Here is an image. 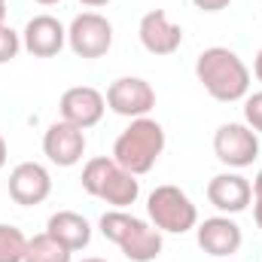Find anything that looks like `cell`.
<instances>
[{
    "label": "cell",
    "instance_id": "obj_5",
    "mask_svg": "<svg viewBox=\"0 0 262 262\" xmlns=\"http://www.w3.org/2000/svg\"><path fill=\"white\" fill-rule=\"evenodd\" d=\"M146 213H149L152 226L159 232H168V235H186L189 229L198 226V207L192 204V198L180 186H171V183L156 186L149 192Z\"/></svg>",
    "mask_w": 262,
    "mask_h": 262
},
{
    "label": "cell",
    "instance_id": "obj_9",
    "mask_svg": "<svg viewBox=\"0 0 262 262\" xmlns=\"http://www.w3.org/2000/svg\"><path fill=\"white\" fill-rule=\"evenodd\" d=\"M58 110H61V119L64 122L85 131L104 119L107 98L98 89H92V85H73V89H67L64 95H61Z\"/></svg>",
    "mask_w": 262,
    "mask_h": 262
},
{
    "label": "cell",
    "instance_id": "obj_10",
    "mask_svg": "<svg viewBox=\"0 0 262 262\" xmlns=\"http://www.w3.org/2000/svg\"><path fill=\"white\" fill-rule=\"evenodd\" d=\"M137 37L149 55H174L183 43V28L174 25L165 9H149L137 25Z\"/></svg>",
    "mask_w": 262,
    "mask_h": 262
},
{
    "label": "cell",
    "instance_id": "obj_11",
    "mask_svg": "<svg viewBox=\"0 0 262 262\" xmlns=\"http://www.w3.org/2000/svg\"><path fill=\"white\" fill-rule=\"evenodd\" d=\"M52 192V177L40 162H21L9 174V198L21 207L43 204Z\"/></svg>",
    "mask_w": 262,
    "mask_h": 262
},
{
    "label": "cell",
    "instance_id": "obj_6",
    "mask_svg": "<svg viewBox=\"0 0 262 262\" xmlns=\"http://www.w3.org/2000/svg\"><path fill=\"white\" fill-rule=\"evenodd\" d=\"M67 43L79 58H101L113 46V25L101 12H79L67 28Z\"/></svg>",
    "mask_w": 262,
    "mask_h": 262
},
{
    "label": "cell",
    "instance_id": "obj_17",
    "mask_svg": "<svg viewBox=\"0 0 262 262\" xmlns=\"http://www.w3.org/2000/svg\"><path fill=\"white\" fill-rule=\"evenodd\" d=\"M25 262H70V250L61 241H55L49 232H40L28 241Z\"/></svg>",
    "mask_w": 262,
    "mask_h": 262
},
{
    "label": "cell",
    "instance_id": "obj_19",
    "mask_svg": "<svg viewBox=\"0 0 262 262\" xmlns=\"http://www.w3.org/2000/svg\"><path fill=\"white\" fill-rule=\"evenodd\" d=\"M21 49V34H15L9 25H0V64H9Z\"/></svg>",
    "mask_w": 262,
    "mask_h": 262
},
{
    "label": "cell",
    "instance_id": "obj_8",
    "mask_svg": "<svg viewBox=\"0 0 262 262\" xmlns=\"http://www.w3.org/2000/svg\"><path fill=\"white\" fill-rule=\"evenodd\" d=\"M107 107L119 116H128V119H140L146 116L152 107H156V89L140 79V76H119L110 82L107 89Z\"/></svg>",
    "mask_w": 262,
    "mask_h": 262
},
{
    "label": "cell",
    "instance_id": "obj_2",
    "mask_svg": "<svg viewBox=\"0 0 262 262\" xmlns=\"http://www.w3.org/2000/svg\"><path fill=\"white\" fill-rule=\"evenodd\" d=\"M101 235L113 241L131 262H152L162 253V232L128 210H107L101 216Z\"/></svg>",
    "mask_w": 262,
    "mask_h": 262
},
{
    "label": "cell",
    "instance_id": "obj_27",
    "mask_svg": "<svg viewBox=\"0 0 262 262\" xmlns=\"http://www.w3.org/2000/svg\"><path fill=\"white\" fill-rule=\"evenodd\" d=\"M34 3H43V6H52V3H61V0H34Z\"/></svg>",
    "mask_w": 262,
    "mask_h": 262
},
{
    "label": "cell",
    "instance_id": "obj_3",
    "mask_svg": "<svg viewBox=\"0 0 262 262\" xmlns=\"http://www.w3.org/2000/svg\"><path fill=\"white\" fill-rule=\"evenodd\" d=\"M162 152H165V128L149 116L131 119V125L113 143V159L134 177L149 174Z\"/></svg>",
    "mask_w": 262,
    "mask_h": 262
},
{
    "label": "cell",
    "instance_id": "obj_18",
    "mask_svg": "<svg viewBox=\"0 0 262 262\" xmlns=\"http://www.w3.org/2000/svg\"><path fill=\"white\" fill-rule=\"evenodd\" d=\"M28 250V238L21 235V229L0 223V262H25Z\"/></svg>",
    "mask_w": 262,
    "mask_h": 262
},
{
    "label": "cell",
    "instance_id": "obj_23",
    "mask_svg": "<svg viewBox=\"0 0 262 262\" xmlns=\"http://www.w3.org/2000/svg\"><path fill=\"white\" fill-rule=\"evenodd\" d=\"M6 156H9V149H6V140H3V134H0V171H3V165H6Z\"/></svg>",
    "mask_w": 262,
    "mask_h": 262
},
{
    "label": "cell",
    "instance_id": "obj_7",
    "mask_svg": "<svg viewBox=\"0 0 262 262\" xmlns=\"http://www.w3.org/2000/svg\"><path fill=\"white\" fill-rule=\"evenodd\" d=\"M213 152L229 168H247L259 159V134L244 122H226L213 134Z\"/></svg>",
    "mask_w": 262,
    "mask_h": 262
},
{
    "label": "cell",
    "instance_id": "obj_21",
    "mask_svg": "<svg viewBox=\"0 0 262 262\" xmlns=\"http://www.w3.org/2000/svg\"><path fill=\"white\" fill-rule=\"evenodd\" d=\"M253 220H256V226L262 229V171L256 174V180H253Z\"/></svg>",
    "mask_w": 262,
    "mask_h": 262
},
{
    "label": "cell",
    "instance_id": "obj_4",
    "mask_svg": "<svg viewBox=\"0 0 262 262\" xmlns=\"http://www.w3.org/2000/svg\"><path fill=\"white\" fill-rule=\"evenodd\" d=\"M82 189H85L89 195L113 204L116 210H125V207L134 204L137 195H140L137 177L128 174L113 156H110V159H107V156H95V159L85 162V168H82Z\"/></svg>",
    "mask_w": 262,
    "mask_h": 262
},
{
    "label": "cell",
    "instance_id": "obj_24",
    "mask_svg": "<svg viewBox=\"0 0 262 262\" xmlns=\"http://www.w3.org/2000/svg\"><path fill=\"white\" fill-rule=\"evenodd\" d=\"M253 76L262 82V49H259V55H256V61H253Z\"/></svg>",
    "mask_w": 262,
    "mask_h": 262
},
{
    "label": "cell",
    "instance_id": "obj_28",
    "mask_svg": "<svg viewBox=\"0 0 262 262\" xmlns=\"http://www.w3.org/2000/svg\"><path fill=\"white\" fill-rule=\"evenodd\" d=\"M82 262H107V259H98V256H92V259H82Z\"/></svg>",
    "mask_w": 262,
    "mask_h": 262
},
{
    "label": "cell",
    "instance_id": "obj_16",
    "mask_svg": "<svg viewBox=\"0 0 262 262\" xmlns=\"http://www.w3.org/2000/svg\"><path fill=\"white\" fill-rule=\"evenodd\" d=\"M46 232H49L55 241H61L70 253L89 247V241H92V226H89V220L79 216V213H73V210H58V213H52L49 223H46Z\"/></svg>",
    "mask_w": 262,
    "mask_h": 262
},
{
    "label": "cell",
    "instance_id": "obj_13",
    "mask_svg": "<svg viewBox=\"0 0 262 262\" xmlns=\"http://www.w3.org/2000/svg\"><path fill=\"white\" fill-rule=\"evenodd\" d=\"M67 43L64 25L55 15H34L21 31V46L34 58H55Z\"/></svg>",
    "mask_w": 262,
    "mask_h": 262
},
{
    "label": "cell",
    "instance_id": "obj_26",
    "mask_svg": "<svg viewBox=\"0 0 262 262\" xmlns=\"http://www.w3.org/2000/svg\"><path fill=\"white\" fill-rule=\"evenodd\" d=\"M0 25H6V0H0Z\"/></svg>",
    "mask_w": 262,
    "mask_h": 262
},
{
    "label": "cell",
    "instance_id": "obj_25",
    "mask_svg": "<svg viewBox=\"0 0 262 262\" xmlns=\"http://www.w3.org/2000/svg\"><path fill=\"white\" fill-rule=\"evenodd\" d=\"M79 3H85V6H107L110 0H79Z\"/></svg>",
    "mask_w": 262,
    "mask_h": 262
},
{
    "label": "cell",
    "instance_id": "obj_14",
    "mask_svg": "<svg viewBox=\"0 0 262 262\" xmlns=\"http://www.w3.org/2000/svg\"><path fill=\"white\" fill-rule=\"evenodd\" d=\"M195 238H198V247L207 256H232L244 244L241 226L235 220H229V216H210V220H204L195 229Z\"/></svg>",
    "mask_w": 262,
    "mask_h": 262
},
{
    "label": "cell",
    "instance_id": "obj_22",
    "mask_svg": "<svg viewBox=\"0 0 262 262\" xmlns=\"http://www.w3.org/2000/svg\"><path fill=\"white\" fill-rule=\"evenodd\" d=\"M192 3H195L201 12H220V9H226L232 0H192Z\"/></svg>",
    "mask_w": 262,
    "mask_h": 262
},
{
    "label": "cell",
    "instance_id": "obj_12",
    "mask_svg": "<svg viewBox=\"0 0 262 262\" xmlns=\"http://www.w3.org/2000/svg\"><path fill=\"white\" fill-rule=\"evenodd\" d=\"M43 152L52 165L58 168H73L76 162H82L85 152V131L70 125V122H52L43 134Z\"/></svg>",
    "mask_w": 262,
    "mask_h": 262
},
{
    "label": "cell",
    "instance_id": "obj_15",
    "mask_svg": "<svg viewBox=\"0 0 262 262\" xmlns=\"http://www.w3.org/2000/svg\"><path fill=\"white\" fill-rule=\"evenodd\" d=\"M207 201L223 213H241L253 201V186L241 174H216L207 183Z\"/></svg>",
    "mask_w": 262,
    "mask_h": 262
},
{
    "label": "cell",
    "instance_id": "obj_1",
    "mask_svg": "<svg viewBox=\"0 0 262 262\" xmlns=\"http://www.w3.org/2000/svg\"><path fill=\"white\" fill-rule=\"evenodd\" d=\"M195 76L204 92L220 104H235L250 92V70L226 46H210L198 55Z\"/></svg>",
    "mask_w": 262,
    "mask_h": 262
},
{
    "label": "cell",
    "instance_id": "obj_20",
    "mask_svg": "<svg viewBox=\"0 0 262 262\" xmlns=\"http://www.w3.org/2000/svg\"><path fill=\"white\" fill-rule=\"evenodd\" d=\"M244 125H250L256 134H262V92L247 95V101H244Z\"/></svg>",
    "mask_w": 262,
    "mask_h": 262
}]
</instances>
